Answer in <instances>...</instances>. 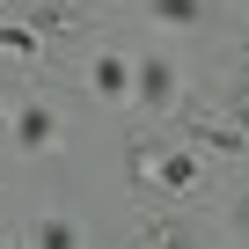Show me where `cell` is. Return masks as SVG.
<instances>
[{
	"label": "cell",
	"instance_id": "obj_1",
	"mask_svg": "<svg viewBox=\"0 0 249 249\" xmlns=\"http://www.w3.org/2000/svg\"><path fill=\"white\" fill-rule=\"evenodd\" d=\"M124 81H132L124 59H103V66H95V95H124Z\"/></svg>",
	"mask_w": 249,
	"mask_h": 249
},
{
	"label": "cell",
	"instance_id": "obj_2",
	"mask_svg": "<svg viewBox=\"0 0 249 249\" xmlns=\"http://www.w3.org/2000/svg\"><path fill=\"white\" fill-rule=\"evenodd\" d=\"M52 140V117L44 110H22V147H44Z\"/></svg>",
	"mask_w": 249,
	"mask_h": 249
},
{
	"label": "cell",
	"instance_id": "obj_4",
	"mask_svg": "<svg viewBox=\"0 0 249 249\" xmlns=\"http://www.w3.org/2000/svg\"><path fill=\"white\" fill-rule=\"evenodd\" d=\"M44 249H73V227H44Z\"/></svg>",
	"mask_w": 249,
	"mask_h": 249
},
{
	"label": "cell",
	"instance_id": "obj_3",
	"mask_svg": "<svg viewBox=\"0 0 249 249\" xmlns=\"http://www.w3.org/2000/svg\"><path fill=\"white\" fill-rule=\"evenodd\" d=\"M154 15H161V22H191V15H198V0H154Z\"/></svg>",
	"mask_w": 249,
	"mask_h": 249
}]
</instances>
